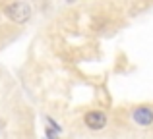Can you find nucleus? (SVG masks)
Wrapping results in <instances>:
<instances>
[{"instance_id":"nucleus-1","label":"nucleus","mask_w":153,"mask_h":139,"mask_svg":"<svg viewBox=\"0 0 153 139\" xmlns=\"http://www.w3.org/2000/svg\"><path fill=\"white\" fill-rule=\"evenodd\" d=\"M6 15L16 23H25L27 19L31 18V8L27 6L25 2H14L10 6H6Z\"/></svg>"},{"instance_id":"nucleus-3","label":"nucleus","mask_w":153,"mask_h":139,"mask_svg":"<svg viewBox=\"0 0 153 139\" xmlns=\"http://www.w3.org/2000/svg\"><path fill=\"white\" fill-rule=\"evenodd\" d=\"M134 120L140 126H149L153 122V110L149 106H140V108L134 110Z\"/></svg>"},{"instance_id":"nucleus-2","label":"nucleus","mask_w":153,"mask_h":139,"mask_svg":"<svg viewBox=\"0 0 153 139\" xmlns=\"http://www.w3.org/2000/svg\"><path fill=\"white\" fill-rule=\"evenodd\" d=\"M85 124L91 129H101L107 124V116L103 112H89V114H85Z\"/></svg>"},{"instance_id":"nucleus-4","label":"nucleus","mask_w":153,"mask_h":139,"mask_svg":"<svg viewBox=\"0 0 153 139\" xmlns=\"http://www.w3.org/2000/svg\"><path fill=\"white\" fill-rule=\"evenodd\" d=\"M0 128H2V124H0Z\"/></svg>"}]
</instances>
